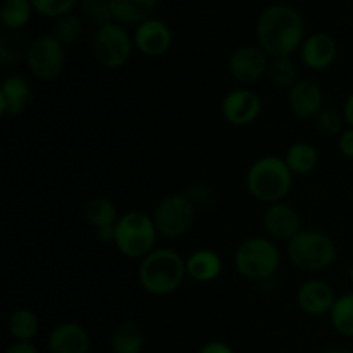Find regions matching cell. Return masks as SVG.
<instances>
[{"mask_svg": "<svg viewBox=\"0 0 353 353\" xmlns=\"http://www.w3.org/2000/svg\"><path fill=\"white\" fill-rule=\"evenodd\" d=\"M78 0H31V6L37 12L47 17H62L76 6Z\"/></svg>", "mask_w": 353, "mask_h": 353, "instance_id": "cell-32", "label": "cell"}, {"mask_svg": "<svg viewBox=\"0 0 353 353\" xmlns=\"http://www.w3.org/2000/svg\"><path fill=\"white\" fill-rule=\"evenodd\" d=\"M152 219H154L159 234L174 240V238L188 233L190 228L193 226L195 205L188 195L172 193V195L164 196L157 203Z\"/></svg>", "mask_w": 353, "mask_h": 353, "instance_id": "cell-7", "label": "cell"}, {"mask_svg": "<svg viewBox=\"0 0 353 353\" xmlns=\"http://www.w3.org/2000/svg\"><path fill=\"white\" fill-rule=\"evenodd\" d=\"M79 7H81L83 14L99 28L114 23V14L109 0H81Z\"/></svg>", "mask_w": 353, "mask_h": 353, "instance_id": "cell-30", "label": "cell"}, {"mask_svg": "<svg viewBox=\"0 0 353 353\" xmlns=\"http://www.w3.org/2000/svg\"><path fill=\"white\" fill-rule=\"evenodd\" d=\"M31 0H6L2 6V23L7 30L19 31L31 17Z\"/></svg>", "mask_w": 353, "mask_h": 353, "instance_id": "cell-26", "label": "cell"}, {"mask_svg": "<svg viewBox=\"0 0 353 353\" xmlns=\"http://www.w3.org/2000/svg\"><path fill=\"white\" fill-rule=\"evenodd\" d=\"M131 50H133V45H131L130 34L117 23L99 28L93 38V52H95L97 61L103 68H123L130 61Z\"/></svg>", "mask_w": 353, "mask_h": 353, "instance_id": "cell-8", "label": "cell"}, {"mask_svg": "<svg viewBox=\"0 0 353 353\" xmlns=\"http://www.w3.org/2000/svg\"><path fill=\"white\" fill-rule=\"evenodd\" d=\"M26 59L34 78L41 79V81H50V79L57 78L64 69V45L52 34H43L31 41Z\"/></svg>", "mask_w": 353, "mask_h": 353, "instance_id": "cell-9", "label": "cell"}, {"mask_svg": "<svg viewBox=\"0 0 353 353\" xmlns=\"http://www.w3.org/2000/svg\"><path fill=\"white\" fill-rule=\"evenodd\" d=\"M221 110L224 119L233 126H248L261 114L262 102L257 93L252 90L238 88L224 97Z\"/></svg>", "mask_w": 353, "mask_h": 353, "instance_id": "cell-11", "label": "cell"}, {"mask_svg": "<svg viewBox=\"0 0 353 353\" xmlns=\"http://www.w3.org/2000/svg\"><path fill=\"white\" fill-rule=\"evenodd\" d=\"M6 353H38V350L31 341H17V343L10 345Z\"/></svg>", "mask_w": 353, "mask_h": 353, "instance_id": "cell-35", "label": "cell"}, {"mask_svg": "<svg viewBox=\"0 0 353 353\" xmlns=\"http://www.w3.org/2000/svg\"><path fill=\"white\" fill-rule=\"evenodd\" d=\"M336 302L333 288L326 281L310 279L300 286L296 293V303L309 316H324L331 312Z\"/></svg>", "mask_w": 353, "mask_h": 353, "instance_id": "cell-13", "label": "cell"}, {"mask_svg": "<svg viewBox=\"0 0 353 353\" xmlns=\"http://www.w3.org/2000/svg\"><path fill=\"white\" fill-rule=\"evenodd\" d=\"M85 217L90 224L97 230V236L103 243L114 241L116 233V224L119 221L116 205L110 200L99 196L92 199L85 207Z\"/></svg>", "mask_w": 353, "mask_h": 353, "instance_id": "cell-17", "label": "cell"}, {"mask_svg": "<svg viewBox=\"0 0 353 353\" xmlns=\"http://www.w3.org/2000/svg\"><path fill=\"white\" fill-rule=\"evenodd\" d=\"M114 19L124 24H141L150 19L159 0H109Z\"/></svg>", "mask_w": 353, "mask_h": 353, "instance_id": "cell-21", "label": "cell"}, {"mask_svg": "<svg viewBox=\"0 0 353 353\" xmlns=\"http://www.w3.org/2000/svg\"><path fill=\"white\" fill-rule=\"evenodd\" d=\"M269 78L281 88H292L299 78V68L292 57H274L269 62Z\"/></svg>", "mask_w": 353, "mask_h": 353, "instance_id": "cell-28", "label": "cell"}, {"mask_svg": "<svg viewBox=\"0 0 353 353\" xmlns=\"http://www.w3.org/2000/svg\"><path fill=\"white\" fill-rule=\"evenodd\" d=\"M293 183V172L285 159L262 157L252 164L247 174L248 192L264 203H278L288 195Z\"/></svg>", "mask_w": 353, "mask_h": 353, "instance_id": "cell-3", "label": "cell"}, {"mask_svg": "<svg viewBox=\"0 0 353 353\" xmlns=\"http://www.w3.org/2000/svg\"><path fill=\"white\" fill-rule=\"evenodd\" d=\"M288 103L292 112L300 119H316L323 107V90L310 79L296 81L290 88Z\"/></svg>", "mask_w": 353, "mask_h": 353, "instance_id": "cell-15", "label": "cell"}, {"mask_svg": "<svg viewBox=\"0 0 353 353\" xmlns=\"http://www.w3.org/2000/svg\"><path fill=\"white\" fill-rule=\"evenodd\" d=\"M171 30L168 24L159 19H147L145 23L138 24V30L134 33V45L147 57H159L165 54L171 47Z\"/></svg>", "mask_w": 353, "mask_h": 353, "instance_id": "cell-14", "label": "cell"}, {"mask_svg": "<svg viewBox=\"0 0 353 353\" xmlns=\"http://www.w3.org/2000/svg\"><path fill=\"white\" fill-rule=\"evenodd\" d=\"M331 323L338 333L353 338V293L336 299L331 310Z\"/></svg>", "mask_w": 353, "mask_h": 353, "instance_id": "cell-27", "label": "cell"}, {"mask_svg": "<svg viewBox=\"0 0 353 353\" xmlns=\"http://www.w3.org/2000/svg\"><path fill=\"white\" fill-rule=\"evenodd\" d=\"M30 45L26 43V38L21 31H6L0 40V61L3 65L19 62L24 55H28Z\"/></svg>", "mask_w": 353, "mask_h": 353, "instance_id": "cell-24", "label": "cell"}, {"mask_svg": "<svg viewBox=\"0 0 353 353\" xmlns=\"http://www.w3.org/2000/svg\"><path fill=\"white\" fill-rule=\"evenodd\" d=\"M269 62L271 59L261 47L247 45L231 54L228 69L236 81L248 85V83L259 81L262 76L268 74Z\"/></svg>", "mask_w": 353, "mask_h": 353, "instance_id": "cell-10", "label": "cell"}, {"mask_svg": "<svg viewBox=\"0 0 353 353\" xmlns=\"http://www.w3.org/2000/svg\"><path fill=\"white\" fill-rule=\"evenodd\" d=\"M38 317L31 310L21 309L16 310L9 317V333L17 341H31L38 333Z\"/></svg>", "mask_w": 353, "mask_h": 353, "instance_id": "cell-25", "label": "cell"}, {"mask_svg": "<svg viewBox=\"0 0 353 353\" xmlns=\"http://www.w3.org/2000/svg\"><path fill=\"white\" fill-rule=\"evenodd\" d=\"M290 261L305 272L324 271L336 259V245L321 231H300L288 247Z\"/></svg>", "mask_w": 353, "mask_h": 353, "instance_id": "cell-5", "label": "cell"}, {"mask_svg": "<svg viewBox=\"0 0 353 353\" xmlns=\"http://www.w3.org/2000/svg\"><path fill=\"white\" fill-rule=\"evenodd\" d=\"M345 119L353 128V92L347 99V103H345Z\"/></svg>", "mask_w": 353, "mask_h": 353, "instance_id": "cell-36", "label": "cell"}, {"mask_svg": "<svg viewBox=\"0 0 353 353\" xmlns=\"http://www.w3.org/2000/svg\"><path fill=\"white\" fill-rule=\"evenodd\" d=\"M324 353H353L352 350H348V348H341V347H334V348H327Z\"/></svg>", "mask_w": 353, "mask_h": 353, "instance_id": "cell-37", "label": "cell"}, {"mask_svg": "<svg viewBox=\"0 0 353 353\" xmlns=\"http://www.w3.org/2000/svg\"><path fill=\"white\" fill-rule=\"evenodd\" d=\"M345 121L347 119H345V116L340 110L327 107V109H323L316 116V126L327 137H336V134H341V131H343Z\"/></svg>", "mask_w": 353, "mask_h": 353, "instance_id": "cell-31", "label": "cell"}, {"mask_svg": "<svg viewBox=\"0 0 353 353\" xmlns=\"http://www.w3.org/2000/svg\"><path fill=\"white\" fill-rule=\"evenodd\" d=\"M157 228L154 219L143 212H128L119 217L114 233L117 250L130 259H145L154 250Z\"/></svg>", "mask_w": 353, "mask_h": 353, "instance_id": "cell-4", "label": "cell"}, {"mask_svg": "<svg viewBox=\"0 0 353 353\" xmlns=\"http://www.w3.org/2000/svg\"><path fill=\"white\" fill-rule=\"evenodd\" d=\"M143 343V331L137 323H131V321L119 324L110 338V347L114 353H141Z\"/></svg>", "mask_w": 353, "mask_h": 353, "instance_id": "cell-22", "label": "cell"}, {"mask_svg": "<svg viewBox=\"0 0 353 353\" xmlns=\"http://www.w3.org/2000/svg\"><path fill=\"white\" fill-rule=\"evenodd\" d=\"M255 34L259 47L271 59L290 57V54L302 47L305 21L295 7L276 3L259 16Z\"/></svg>", "mask_w": 353, "mask_h": 353, "instance_id": "cell-1", "label": "cell"}, {"mask_svg": "<svg viewBox=\"0 0 353 353\" xmlns=\"http://www.w3.org/2000/svg\"><path fill=\"white\" fill-rule=\"evenodd\" d=\"M48 350L50 353H88L90 336L79 324H61L48 338Z\"/></svg>", "mask_w": 353, "mask_h": 353, "instance_id": "cell-18", "label": "cell"}, {"mask_svg": "<svg viewBox=\"0 0 353 353\" xmlns=\"http://www.w3.org/2000/svg\"><path fill=\"white\" fill-rule=\"evenodd\" d=\"M338 54V45L334 38L327 33H316L307 38L300 47V55L307 68L314 71L330 68Z\"/></svg>", "mask_w": 353, "mask_h": 353, "instance_id": "cell-16", "label": "cell"}, {"mask_svg": "<svg viewBox=\"0 0 353 353\" xmlns=\"http://www.w3.org/2000/svg\"><path fill=\"white\" fill-rule=\"evenodd\" d=\"M199 353H234L230 345L223 343V341H210V343L203 345Z\"/></svg>", "mask_w": 353, "mask_h": 353, "instance_id": "cell-34", "label": "cell"}, {"mask_svg": "<svg viewBox=\"0 0 353 353\" xmlns=\"http://www.w3.org/2000/svg\"><path fill=\"white\" fill-rule=\"evenodd\" d=\"M31 88L23 76H9L0 88V112L3 116H17L30 100Z\"/></svg>", "mask_w": 353, "mask_h": 353, "instance_id": "cell-19", "label": "cell"}, {"mask_svg": "<svg viewBox=\"0 0 353 353\" xmlns=\"http://www.w3.org/2000/svg\"><path fill=\"white\" fill-rule=\"evenodd\" d=\"M186 276V261L171 248H155L141 261V286L152 295H169L181 286Z\"/></svg>", "mask_w": 353, "mask_h": 353, "instance_id": "cell-2", "label": "cell"}, {"mask_svg": "<svg viewBox=\"0 0 353 353\" xmlns=\"http://www.w3.org/2000/svg\"><path fill=\"white\" fill-rule=\"evenodd\" d=\"M338 147H340V152L345 157L353 159V128L340 134V143H338Z\"/></svg>", "mask_w": 353, "mask_h": 353, "instance_id": "cell-33", "label": "cell"}, {"mask_svg": "<svg viewBox=\"0 0 353 353\" xmlns=\"http://www.w3.org/2000/svg\"><path fill=\"white\" fill-rule=\"evenodd\" d=\"M317 161H319V154H317L316 147L307 141L292 145L285 155L286 165L293 174H309L310 171L316 169Z\"/></svg>", "mask_w": 353, "mask_h": 353, "instance_id": "cell-23", "label": "cell"}, {"mask_svg": "<svg viewBox=\"0 0 353 353\" xmlns=\"http://www.w3.org/2000/svg\"><path fill=\"white\" fill-rule=\"evenodd\" d=\"M350 279H352V283H353V264H352V268H350Z\"/></svg>", "mask_w": 353, "mask_h": 353, "instance_id": "cell-38", "label": "cell"}, {"mask_svg": "<svg viewBox=\"0 0 353 353\" xmlns=\"http://www.w3.org/2000/svg\"><path fill=\"white\" fill-rule=\"evenodd\" d=\"M234 264L243 278L264 281L272 278L281 264L278 248L265 238H250L238 247Z\"/></svg>", "mask_w": 353, "mask_h": 353, "instance_id": "cell-6", "label": "cell"}, {"mask_svg": "<svg viewBox=\"0 0 353 353\" xmlns=\"http://www.w3.org/2000/svg\"><path fill=\"white\" fill-rule=\"evenodd\" d=\"M223 262L214 250H196L186 259V274L199 283H210L221 274Z\"/></svg>", "mask_w": 353, "mask_h": 353, "instance_id": "cell-20", "label": "cell"}, {"mask_svg": "<svg viewBox=\"0 0 353 353\" xmlns=\"http://www.w3.org/2000/svg\"><path fill=\"white\" fill-rule=\"evenodd\" d=\"M262 223H264L265 231L276 240L292 241L302 231L300 214L285 202L268 205L264 217H262Z\"/></svg>", "mask_w": 353, "mask_h": 353, "instance_id": "cell-12", "label": "cell"}, {"mask_svg": "<svg viewBox=\"0 0 353 353\" xmlns=\"http://www.w3.org/2000/svg\"><path fill=\"white\" fill-rule=\"evenodd\" d=\"M83 31L81 19L74 14H65V16L57 17L54 28H52V37L57 38L62 45L74 43Z\"/></svg>", "mask_w": 353, "mask_h": 353, "instance_id": "cell-29", "label": "cell"}]
</instances>
